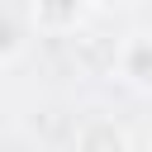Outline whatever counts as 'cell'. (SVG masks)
Returning a JSON list of instances; mask_svg holds the SVG:
<instances>
[{"label": "cell", "instance_id": "cell-1", "mask_svg": "<svg viewBox=\"0 0 152 152\" xmlns=\"http://www.w3.org/2000/svg\"><path fill=\"white\" fill-rule=\"evenodd\" d=\"M81 152H128V142L109 119H95L81 128Z\"/></svg>", "mask_w": 152, "mask_h": 152}]
</instances>
